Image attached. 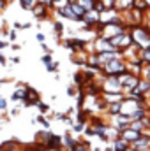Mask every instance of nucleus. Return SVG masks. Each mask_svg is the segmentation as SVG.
I'll use <instances>...</instances> for the list:
<instances>
[{
	"mask_svg": "<svg viewBox=\"0 0 150 151\" xmlns=\"http://www.w3.org/2000/svg\"><path fill=\"white\" fill-rule=\"evenodd\" d=\"M16 39H18V32H16V30H12V32H11V35H9V40H11V42H14Z\"/></svg>",
	"mask_w": 150,
	"mask_h": 151,
	"instance_id": "nucleus-14",
	"label": "nucleus"
},
{
	"mask_svg": "<svg viewBox=\"0 0 150 151\" xmlns=\"http://www.w3.org/2000/svg\"><path fill=\"white\" fill-rule=\"evenodd\" d=\"M11 114H12V116H18V114H20V109H12Z\"/></svg>",
	"mask_w": 150,
	"mask_h": 151,
	"instance_id": "nucleus-19",
	"label": "nucleus"
},
{
	"mask_svg": "<svg viewBox=\"0 0 150 151\" xmlns=\"http://www.w3.org/2000/svg\"><path fill=\"white\" fill-rule=\"evenodd\" d=\"M57 12H58L64 19L78 21V18H76V14L73 12V9H71V5H69V4H67V5H62V7H58V9H57Z\"/></svg>",
	"mask_w": 150,
	"mask_h": 151,
	"instance_id": "nucleus-2",
	"label": "nucleus"
},
{
	"mask_svg": "<svg viewBox=\"0 0 150 151\" xmlns=\"http://www.w3.org/2000/svg\"><path fill=\"white\" fill-rule=\"evenodd\" d=\"M67 93H69V95H71V97H74V95H76L74 88H73V86H69V88H67Z\"/></svg>",
	"mask_w": 150,
	"mask_h": 151,
	"instance_id": "nucleus-17",
	"label": "nucleus"
},
{
	"mask_svg": "<svg viewBox=\"0 0 150 151\" xmlns=\"http://www.w3.org/2000/svg\"><path fill=\"white\" fill-rule=\"evenodd\" d=\"M0 65H4V67L7 65V58H5V56H4L2 53H0Z\"/></svg>",
	"mask_w": 150,
	"mask_h": 151,
	"instance_id": "nucleus-16",
	"label": "nucleus"
},
{
	"mask_svg": "<svg viewBox=\"0 0 150 151\" xmlns=\"http://www.w3.org/2000/svg\"><path fill=\"white\" fill-rule=\"evenodd\" d=\"M42 63H44V67H46V70L48 72H57V69H58V63H55L53 62V56H51V53H46L42 58Z\"/></svg>",
	"mask_w": 150,
	"mask_h": 151,
	"instance_id": "nucleus-4",
	"label": "nucleus"
},
{
	"mask_svg": "<svg viewBox=\"0 0 150 151\" xmlns=\"http://www.w3.org/2000/svg\"><path fill=\"white\" fill-rule=\"evenodd\" d=\"M18 2H20L21 9H25V11H32L37 4V0H18Z\"/></svg>",
	"mask_w": 150,
	"mask_h": 151,
	"instance_id": "nucleus-7",
	"label": "nucleus"
},
{
	"mask_svg": "<svg viewBox=\"0 0 150 151\" xmlns=\"http://www.w3.org/2000/svg\"><path fill=\"white\" fill-rule=\"evenodd\" d=\"M141 77H143V79H147V81H149L150 83V63H147V65H145V67H143V72H141Z\"/></svg>",
	"mask_w": 150,
	"mask_h": 151,
	"instance_id": "nucleus-11",
	"label": "nucleus"
},
{
	"mask_svg": "<svg viewBox=\"0 0 150 151\" xmlns=\"http://www.w3.org/2000/svg\"><path fill=\"white\" fill-rule=\"evenodd\" d=\"M36 39H37L39 42H44V35H42V34H37V35H36Z\"/></svg>",
	"mask_w": 150,
	"mask_h": 151,
	"instance_id": "nucleus-18",
	"label": "nucleus"
},
{
	"mask_svg": "<svg viewBox=\"0 0 150 151\" xmlns=\"http://www.w3.org/2000/svg\"><path fill=\"white\" fill-rule=\"evenodd\" d=\"M7 111V99H0V113H5Z\"/></svg>",
	"mask_w": 150,
	"mask_h": 151,
	"instance_id": "nucleus-13",
	"label": "nucleus"
},
{
	"mask_svg": "<svg viewBox=\"0 0 150 151\" xmlns=\"http://www.w3.org/2000/svg\"><path fill=\"white\" fill-rule=\"evenodd\" d=\"M147 100H150V90L147 91Z\"/></svg>",
	"mask_w": 150,
	"mask_h": 151,
	"instance_id": "nucleus-20",
	"label": "nucleus"
},
{
	"mask_svg": "<svg viewBox=\"0 0 150 151\" xmlns=\"http://www.w3.org/2000/svg\"><path fill=\"white\" fill-rule=\"evenodd\" d=\"M120 137H122V139H125L129 144H133L136 139H140V137H141V132H136V130H133V128L129 127L127 130H124V132L120 134Z\"/></svg>",
	"mask_w": 150,
	"mask_h": 151,
	"instance_id": "nucleus-3",
	"label": "nucleus"
},
{
	"mask_svg": "<svg viewBox=\"0 0 150 151\" xmlns=\"http://www.w3.org/2000/svg\"><path fill=\"white\" fill-rule=\"evenodd\" d=\"M64 46L66 47H69L73 53H81V51H85V46H87V40H81V39H67V40H64Z\"/></svg>",
	"mask_w": 150,
	"mask_h": 151,
	"instance_id": "nucleus-1",
	"label": "nucleus"
},
{
	"mask_svg": "<svg viewBox=\"0 0 150 151\" xmlns=\"http://www.w3.org/2000/svg\"><path fill=\"white\" fill-rule=\"evenodd\" d=\"M129 148H131V144L125 139H122V137H118V139L113 141V151H127Z\"/></svg>",
	"mask_w": 150,
	"mask_h": 151,
	"instance_id": "nucleus-5",
	"label": "nucleus"
},
{
	"mask_svg": "<svg viewBox=\"0 0 150 151\" xmlns=\"http://www.w3.org/2000/svg\"><path fill=\"white\" fill-rule=\"evenodd\" d=\"M36 121H37V123H41V125L44 127V130H48V128H50V119H46L42 114H39L37 118H36Z\"/></svg>",
	"mask_w": 150,
	"mask_h": 151,
	"instance_id": "nucleus-10",
	"label": "nucleus"
},
{
	"mask_svg": "<svg viewBox=\"0 0 150 151\" xmlns=\"http://www.w3.org/2000/svg\"><path fill=\"white\" fill-rule=\"evenodd\" d=\"M149 114H147V107H136L133 113H131V119L133 121H141V119H145Z\"/></svg>",
	"mask_w": 150,
	"mask_h": 151,
	"instance_id": "nucleus-6",
	"label": "nucleus"
},
{
	"mask_svg": "<svg viewBox=\"0 0 150 151\" xmlns=\"http://www.w3.org/2000/svg\"><path fill=\"white\" fill-rule=\"evenodd\" d=\"M53 28H55V35L60 39L62 37V34H64V23H62V21H55Z\"/></svg>",
	"mask_w": 150,
	"mask_h": 151,
	"instance_id": "nucleus-8",
	"label": "nucleus"
},
{
	"mask_svg": "<svg viewBox=\"0 0 150 151\" xmlns=\"http://www.w3.org/2000/svg\"><path fill=\"white\" fill-rule=\"evenodd\" d=\"M37 107H39L41 113H50V106L44 104V102H37Z\"/></svg>",
	"mask_w": 150,
	"mask_h": 151,
	"instance_id": "nucleus-12",
	"label": "nucleus"
},
{
	"mask_svg": "<svg viewBox=\"0 0 150 151\" xmlns=\"http://www.w3.org/2000/svg\"><path fill=\"white\" fill-rule=\"evenodd\" d=\"M0 37H2V28H0Z\"/></svg>",
	"mask_w": 150,
	"mask_h": 151,
	"instance_id": "nucleus-21",
	"label": "nucleus"
},
{
	"mask_svg": "<svg viewBox=\"0 0 150 151\" xmlns=\"http://www.w3.org/2000/svg\"><path fill=\"white\" fill-rule=\"evenodd\" d=\"M87 11H94V4H95V0H78Z\"/></svg>",
	"mask_w": 150,
	"mask_h": 151,
	"instance_id": "nucleus-9",
	"label": "nucleus"
},
{
	"mask_svg": "<svg viewBox=\"0 0 150 151\" xmlns=\"http://www.w3.org/2000/svg\"><path fill=\"white\" fill-rule=\"evenodd\" d=\"M5 47H9V42H7V40H0V51L5 49Z\"/></svg>",
	"mask_w": 150,
	"mask_h": 151,
	"instance_id": "nucleus-15",
	"label": "nucleus"
}]
</instances>
